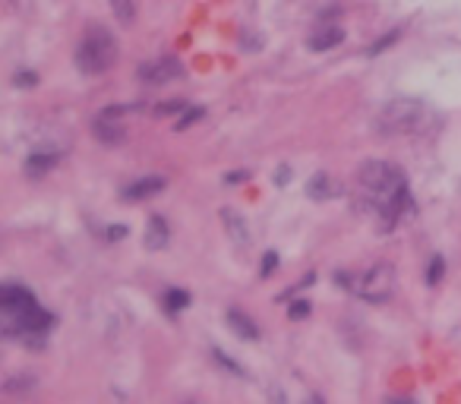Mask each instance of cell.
I'll list each match as a JSON object with an SVG mask.
<instances>
[{"instance_id": "11", "label": "cell", "mask_w": 461, "mask_h": 404, "mask_svg": "<svg viewBox=\"0 0 461 404\" xmlns=\"http://www.w3.org/2000/svg\"><path fill=\"white\" fill-rule=\"evenodd\" d=\"M168 240H171V227H168V221L161 218V215H152L149 225H145V247H149L152 253H159V250L168 247Z\"/></svg>"}, {"instance_id": "23", "label": "cell", "mask_w": 461, "mask_h": 404, "mask_svg": "<svg viewBox=\"0 0 461 404\" xmlns=\"http://www.w3.org/2000/svg\"><path fill=\"white\" fill-rule=\"evenodd\" d=\"M288 316L291 319H307L310 316V300H294L288 307Z\"/></svg>"}, {"instance_id": "25", "label": "cell", "mask_w": 461, "mask_h": 404, "mask_svg": "<svg viewBox=\"0 0 461 404\" xmlns=\"http://www.w3.org/2000/svg\"><path fill=\"white\" fill-rule=\"evenodd\" d=\"M13 83H16V86H35L38 79H35V73H16Z\"/></svg>"}, {"instance_id": "14", "label": "cell", "mask_w": 461, "mask_h": 404, "mask_svg": "<svg viewBox=\"0 0 461 404\" xmlns=\"http://www.w3.org/2000/svg\"><path fill=\"white\" fill-rule=\"evenodd\" d=\"M221 221H225L227 234H231V237H234V243H241V247H247V243H250V231H247V221H243L241 215L234 212V209H225V212H221Z\"/></svg>"}, {"instance_id": "17", "label": "cell", "mask_w": 461, "mask_h": 404, "mask_svg": "<svg viewBox=\"0 0 461 404\" xmlns=\"http://www.w3.org/2000/svg\"><path fill=\"white\" fill-rule=\"evenodd\" d=\"M442 275H446V259L436 253L433 259H430V266H427V284H439Z\"/></svg>"}, {"instance_id": "18", "label": "cell", "mask_w": 461, "mask_h": 404, "mask_svg": "<svg viewBox=\"0 0 461 404\" xmlns=\"http://www.w3.org/2000/svg\"><path fill=\"white\" fill-rule=\"evenodd\" d=\"M35 389V379L32 376H13V379H7V382H3V391H32Z\"/></svg>"}, {"instance_id": "12", "label": "cell", "mask_w": 461, "mask_h": 404, "mask_svg": "<svg viewBox=\"0 0 461 404\" xmlns=\"http://www.w3.org/2000/svg\"><path fill=\"white\" fill-rule=\"evenodd\" d=\"M225 319H227V325L234 329V335L243 338V341H256V338H259V329H256V322L250 319L247 313H241V309H227Z\"/></svg>"}, {"instance_id": "21", "label": "cell", "mask_w": 461, "mask_h": 404, "mask_svg": "<svg viewBox=\"0 0 461 404\" xmlns=\"http://www.w3.org/2000/svg\"><path fill=\"white\" fill-rule=\"evenodd\" d=\"M398 38H401V29H392V32H389L386 38H379L376 45H370V54H379V51H386L389 45H395V42H398Z\"/></svg>"}, {"instance_id": "8", "label": "cell", "mask_w": 461, "mask_h": 404, "mask_svg": "<svg viewBox=\"0 0 461 404\" xmlns=\"http://www.w3.org/2000/svg\"><path fill=\"white\" fill-rule=\"evenodd\" d=\"M338 193H341V180L325 174V171H316L310 180H307V196H310L313 202H329V199H335Z\"/></svg>"}, {"instance_id": "5", "label": "cell", "mask_w": 461, "mask_h": 404, "mask_svg": "<svg viewBox=\"0 0 461 404\" xmlns=\"http://www.w3.org/2000/svg\"><path fill=\"white\" fill-rule=\"evenodd\" d=\"M184 76V63L177 57H159V60H149L139 67V79L149 86H165L171 79H180Z\"/></svg>"}, {"instance_id": "15", "label": "cell", "mask_w": 461, "mask_h": 404, "mask_svg": "<svg viewBox=\"0 0 461 404\" xmlns=\"http://www.w3.org/2000/svg\"><path fill=\"white\" fill-rule=\"evenodd\" d=\"M186 307H190V294H186V291H180V288L165 291V309L168 313H180V309H186Z\"/></svg>"}, {"instance_id": "6", "label": "cell", "mask_w": 461, "mask_h": 404, "mask_svg": "<svg viewBox=\"0 0 461 404\" xmlns=\"http://www.w3.org/2000/svg\"><path fill=\"white\" fill-rule=\"evenodd\" d=\"M32 307H35V294L29 288H22V284H7L0 291V309L7 316H19Z\"/></svg>"}, {"instance_id": "2", "label": "cell", "mask_w": 461, "mask_h": 404, "mask_svg": "<svg viewBox=\"0 0 461 404\" xmlns=\"http://www.w3.org/2000/svg\"><path fill=\"white\" fill-rule=\"evenodd\" d=\"M376 130L382 136H411V133H423L430 124V111L417 98H395L376 114Z\"/></svg>"}, {"instance_id": "19", "label": "cell", "mask_w": 461, "mask_h": 404, "mask_svg": "<svg viewBox=\"0 0 461 404\" xmlns=\"http://www.w3.org/2000/svg\"><path fill=\"white\" fill-rule=\"evenodd\" d=\"M190 108V102H184V98H174V102H165L155 108V117H168V114H184V111Z\"/></svg>"}, {"instance_id": "9", "label": "cell", "mask_w": 461, "mask_h": 404, "mask_svg": "<svg viewBox=\"0 0 461 404\" xmlns=\"http://www.w3.org/2000/svg\"><path fill=\"white\" fill-rule=\"evenodd\" d=\"M92 136L102 145H120L127 139V124L114 120V117H98L95 124H92Z\"/></svg>"}, {"instance_id": "13", "label": "cell", "mask_w": 461, "mask_h": 404, "mask_svg": "<svg viewBox=\"0 0 461 404\" xmlns=\"http://www.w3.org/2000/svg\"><path fill=\"white\" fill-rule=\"evenodd\" d=\"M54 165H57L54 152H32V155L26 158V174L38 180V177H45V174H48Z\"/></svg>"}, {"instance_id": "4", "label": "cell", "mask_w": 461, "mask_h": 404, "mask_svg": "<svg viewBox=\"0 0 461 404\" xmlns=\"http://www.w3.org/2000/svg\"><path fill=\"white\" fill-rule=\"evenodd\" d=\"M351 291L366 303H386L395 294V268L389 262H376L351 281Z\"/></svg>"}, {"instance_id": "3", "label": "cell", "mask_w": 461, "mask_h": 404, "mask_svg": "<svg viewBox=\"0 0 461 404\" xmlns=\"http://www.w3.org/2000/svg\"><path fill=\"white\" fill-rule=\"evenodd\" d=\"M76 67L86 76H102L118 63V38L104 26H89L76 45Z\"/></svg>"}, {"instance_id": "20", "label": "cell", "mask_w": 461, "mask_h": 404, "mask_svg": "<svg viewBox=\"0 0 461 404\" xmlns=\"http://www.w3.org/2000/svg\"><path fill=\"white\" fill-rule=\"evenodd\" d=\"M202 114H206V111H202V108H186L184 114H177V124H174V130H186V127H190V124L202 120Z\"/></svg>"}, {"instance_id": "24", "label": "cell", "mask_w": 461, "mask_h": 404, "mask_svg": "<svg viewBox=\"0 0 461 404\" xmlns=\"http://www.w3.org/2000/svg\"><path fill=\"white\" fill-rule=\"evenodd\" d=\"M127 234H130V231H127V225H111L108 227V240H124Z\"/></svg>"}, {"instance_id": "16", "label": "cell", "mask_w": 461, "mask_h": 404, "mask_svg": "<svg viewBox=\"0 0 461 404\" xmlns=\"http://www.w3.org/2000/svg\"><path fill=\"white\" fill-rule=\"evenodd\" d=\"M111 10H114V16H118L124 26H130V22L136 19V3H133V0H111Z\"/></svg>"}, {"instance_id": "26", "label": "cell", "mask_w": 461, "mask_h": 404, "mask_svg": "<svg viewBox=\"0 0 461 404\" xmlns=\"http://www.w3.org/2000/svg\"><path fill=\"white\" fill-rule=\"evenodd\" d=\"M225 180L227 184H243V180H247V171H231Z\"/></svg>"}, {"instance_id": "1", "label": "cell", "mask_w": 461, "mask_h": 404, "mask_svg": "<svg viewBox=\"0 0 461 404\" xmlns=\"http://www.w3.org/2000/svg\"><path fill=\"white\" fill-rule=\"evenodd\" d=\"M357 184L364 190V196L373 202L379 221L386 231H392L398 225V218L411 209V190H407V180L401 174L398 165L392 161H382V158H370L357 168Z\"/></svg>"}, {"instance_id": "7", "label": "cell", "mask_w": 461, "mask_h": 404, "mask_svg": "<svg viewBox=\"0 0 461 404\" xmlns=\"http://www.w3.org/2000/svg\"><path fill=\"white\" fill-rule=\"evenodd\" d=\"M341 42H344V29L338 26V22H323V26H316L310 32V38H307V48L316 51V54H323V51L338 48Z\"/></svg>"}, {"instance_id": "22", "label": "cell", "mask_w": 461, "mask_h": 404, "mask_svg": "<svg viewBox=\"0 0 461 404\" xmlns=\"http://www.w3.org/2000/svg\"><path fill=\"white\" fill-rule=\"evenodd\" d=\"M275 266H278V253H275V250H268V253L262 256V268H259V278H268V275L275 272Z\"/></svg>"}, {"instance_id": "10", "label": "cell", "mask_w": 461, "mask_h": 404, "mask_svg": "<svg viewBox=\"0 0 461 404\" xmlns=\"http://www.w3.org/2000/svg\"><path fill=\"white\" fill-rule=\"evenodd\" d=\"M165 190V177H159V174H149V177H139L133 180V184L124 186V199H130V202H136V199H149L155 196V193Z\"/></svg>"}]
</instances>
